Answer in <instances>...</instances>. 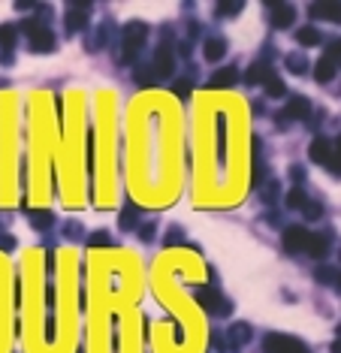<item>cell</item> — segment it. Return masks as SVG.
I'll return each mask as SVG.
<instances>
[{
    "instance_id": "cell-1",
    "label": "cell",
    "mask_w": 341,
    "mask_h": 353,
    "mask_svg": "<svg viewBox=\"0 0 341 353\" xmlns=\"http://www.w3.org/2000/svg\"><path fill=\"white\" fill-rule=\"evenodd\" d=\"M308 154H311V160H314V163H323L329 172H338V154H335V148H332V142H329V139L317 136V139L311 142Z\"/></svg>"
},
{
    "instance_id": "cell-2",
    "label": "cell",
    "mask_w": 341,
    "mask_h": 353,
    "mask_svg": "<svg viewBox=\"0 0 341 353\" xmlns=\"http://www.w3.org/2000/svg\"><path fill=\"white\" fill-rule=\"evenodd\" d=\"M263 353H308V347L287 335H269L266 344H263Z\"/></svg>"
},
{
    "instance_id": "cell-3",
    "label": "cell",
    "mask_w": 341,
    "mask_h": 353,
    "mask_svg": "<svg viewBox=\"0 0 341 353\" xmlns=\"http://www.w3.org/2000/svg\"><path fill=\"white\" fill-rule=\"evenodd\" d=\"M24 27H27V33H30V49H33V52H52V49H55V36H52L49 27L36 24V21H30V24H24Z\"/></svg>"
},
{
    "instance_id": "cell-4",
    "label": "cell",
    "mask_w": 341,
    "mask_h": 353,
    "mask_svg": "<svg viewBox=\"0 0 341 353\" xmlns=\"http://www.w3.org/2000/svg\"><path fill=\"white\" fill-rule=\"evenodd\" d=\"M145 36H148V27H145L142 21H130V24L124 27V49H127V52H124V58H127V61H130V58H133V52L145 43Z\"/></svg>"
},
{
    "instance_id": "cell-5",
    "label": "cell",
    "mask_w": 341,
    "mask_h": 353,
    "mask_svg": "<svg viewBox=\"0 0 341 353\" xmlns=\"http://www.w3.org/2000/svg\"><path fill=\"white\" fill-rule=\"evenodd\" d=\"M197 302H200L205 311L230 314V302H226V299H220V293H217L214 287H205V290H200V293H197Z\"/></svg>"
},
{
    "instance_id": "cell-6",
    "label": "cell",
    "mask_w": 341,
    "mask_h": 353,
    "mask_svg": "<svg viewBox=\"0 0 341 353\" xmlns=\"http://www.w3.org/2000/svg\"><path fill=\"white\" fill-rule=\"evenodd\" d=\"M335 58H338V43L329 46V52L314 64V78L317 82H329V78L335 75Z\"/></svg>"
},
{
    "instance_id": "cell-7",
    "label": "cell",
    "mask_w": 341,
    "mask_h": 353,
    "mask_svg": "<svg viewBox=\"0 0 341 353\" xmlns=\"http://www.w3.org/2000/svg\"><path fill=\"white\" fill-rule=\"evenodd\" d=\"M305 242H308V229H302V226H290L284 229V248L287 251H305Z\"/></svg>"
},
{
    "instance_id": "cell-8",
    "label": "cell",
    "mask_w": 341,
    "mask_h": 353,
    "mask_svg": "<svg viewBox=\"0 0 341 353\" xmlns=\"http://www.w3.org/2000/svg\"><path fill=\"white\" fill-rule=\"evenodd\" d=\"M311 115V103L305 100V97H296V100H290L287 103V109L281 112V118H284V121H287V118H290V121H296V118H308Z\"/></svg>"
},
{
    "instance_id": "cell-9",
    "label": "cell",
    "mask_w": 341,
    "mask_h": 353,
    "mask_svg": "<svg viewBox=\"0 0 341 353\" xmlns=\"http://www.w3.org/2000/svg\"><path fill=\"white\" fill-rule=\"evenodd\" d=\"M236 82H239V70H236V67H223L220 72L211 75L208 88H211V91H214V88H233Z\"/></svg>"
},
{
    "instance_id": "cell-10",
    "label": "cell",
    "mask_w": 341,
    "mask_h": 353,
    "mask_svg": "<svg viewBox=\"0 0 341 353\" xmlns=\"http://www.w3.org/2000/svg\"><path fill=\"white\" fill-rule=\"evenodd\" d=\"M172 67H175V58H172V52H169V46H160L157 49V55H154V70L157 75H166V72H172Z\"/></svg>"
},
{
    "instance_id": "cell-11",
    "label": "cell",
    "mask_w": 341,
    "mask_h": 353,
    "mask_svg": "<svg viewBox=\"0 0 341 353\" xmlns=\"http://www.w3.org/2000/svg\"><path fill=\"white\" fill-rule=\"evenodd\" d=\"M269 12H272V27H290V21L296 15L293 6H287V3H272Z\"/></svg>"
},
{
    "instance_id": "cell-12",
    "label": "cell",
    "mask_w": 341,
    "mask_h": 353,
    "mask_svg": "<svg viewBox=\"0 0 341 353\" xmlns=\"http://www.w3.org/2000/svg\"><path fill=\"white\" fill-rule=\"evenodd\" d=\"M88 9H91L88 3H75V6H69V12H67V27H69V33L85 27V12H88Z\"/></svg>"
},
{
    "instance_id": "cell-13",
    "label": "cell",
    "mask_w": 341,
    "mask_h": 353,
    "mask_svg": "<svg viewBox=\"0 0 341 353\" xmlns=\"http://www.w3.org/2000/svg\"><path fill=\"white\" fill-rule=\"evenodd\" d=\"M305 251L311 254V257H326V251H329V235H311L308 232V242H305Z\"/></svg>"
},
{
    "instance_id": "cell-14",
    "label": "cell",
    "mask_w": 341,
    "mask_h": 353,
    "mask_svg": "<svg viewBox=\"0 0 341 353\" xmlns=\"http://www.w3.org/2000/svg\"><path fill=\"white\" fill-rule=\"evenodd\" d=\"M245 78H248L251 85H257V82H269V78H272V67H269V64H263V61H257V64L248 70Z\"/></svg>"
},
{
    "instance_id": "cell-15",
    "label": "cell",
    "mask_w": 341,
    "mask_h": 353,
    "mask_svg": "<svg viewBox=\"0 0 341 353\" xmlns=\"http://www.w3.org/2000/svg\"><path fill=\"white\" fill-rule=\"evenodd\" d=\"M308 12H311V18H326V21L338 18V6H332V3H314Z\"/></svg>"
},
{
    "instance_id": "cell-16",
    "label": "cell",
    "mask_w": 341,
    "mask_h": 353,
    "mask_svg": "<svg viewBox=\"0 0 341 353\" xmlns=\"http://www.w3.org/2000/svg\"><path fill=\"white\" fill-rule=\"evenodd\" d=\"M223 52H226V43H223V39H208L203 55H205V61H220Z\"/></svg>"
},
{
    "instance_id": "cell-17",
    "label": "cell",
    "mask_w": 341,
    "mask_h": 353,
    "mask_svg": "<svg viewBox=\"0 0 341 353\" xmlns=\"http://www.w3.org/2000/svg\"><path fill=\"white\" fill-rule=\"evenodd\" d=\"M248 338H251V326L248 323H236L230 329V341L233 344H248Z\"/></svg>"
},
{
    "instance_id": "cell-18",
    "label": "cell",
    "mask_w": 341,
    "mask_h": 353,
    "mask_svg": "<svg viewBox=\"0 0 341 353\" xmlns=\"http://www.w3.org/2000/svg\"><path fill=\"white\" fill-rule=\"evenodd\" d=\"M296 36H299V43H302V46H317V43H320V33H317L314 27H302Z\"/></svg>"
},
{
    "instance_id": "cell-19",
    "label": "cell",
    "mask_w": 341,
    "mask_h": 353,
    "mask_svg": "<svg viewBox=\"0 0 341 353\" xmlns=\"http://www.w3.org/2000/svg\"><path fill=\"white\" fill-rule=\"evenodd\" d=\"M314 275H317V281H323V284H338V272L332 266H320Z\"/></svg>"
},
{
    "instance_id": "cell-20",
    "label": "cell",
    "mask_w": 341,
    "mask_h": 353,
    "mask_svg": "<svg viewBox=\"0 0 341 353\" xmlns=\"http://www.w3.org/2000/svg\"><path fill=\"white\" fill-rule=\"evenodd\" d=\"M52 220H55V217H52L49 212H33V214H30V223H33L36 229H46V226H52Z\"/></svg>"
},
{
    "instance_id": "cell-21",
    "label": "cell",
    "mask_w": 341,
    "mask_h": 353,
    "mask_svg": "<svg viewBox=\"0 0 341 353\" xmlns=\"http://www.w3.org/2000/svg\"><path fill=\"white\" fill-rule=\"evenodd\" d=\"M266 94L269 97H284L287 91H284V82H281V78H269V82H266Z\"/></svg>"
},
{
    "instance_id": "cell-22",
    "label": "cell",
    "mask_w": 341,
    "mask_h": 353,
    "mask_svg": "<svg viewBox=\"0 0 341 353\" xmlns=\"http://www.w3.org/2000/svg\"><path fill=\"white\" fill-rule=\"evenodd\" d=\"M287 206L290 209H302V206H305V193H302V190H290L287 193Z\"/></svg>"
},
{
    "instance_id": "cell-23",
    "label": "cell",
    "mask_w": 341,
    "mask_h": 353,
    "mask_svg": "<svg viewBox=\"0 0 341 353\" xmlns=\"http://www.w3.org/2000/svg\"><path fill=\"white\" fill-rule=\"evenodd\" d=\"M12 43H15V27H9V24H6V27H0V46H6V49H9Z\"/></svg>"
},
{
    "instance_id": "cell-24",
    "label": "cell",
    "mask_w": 341,
    "mask_h": 353,
    "mask_svg": "<svg viewBox=\"0 0 341 353\" xmlns=\"http://www.w3.org/2000/svg\"><path fill=\"white\" fill-rule=\"evenodd\" d=\"M302 209H305V217H308V220H317V217L323 214V206H320V203H305Z\"/></svg>"
},
{
    "instance_id": "cell-25",
    "label": "cell",
    "mask_w": 341,
    "mask_h": 353,
    "mask_svg": "<svg viewBox=\"0 0 341 353\" xmlns=\"http://www.w3.org/2000/svg\"><path fill=\"white\" fill-rule=\"evenodd\" d=\"M136 226V212L133 209H124L121 212V229H133Z\"/></svg>"
},
{
    "instance_id": "cell-26",
    "label": "cell",
    "mask_w": 341,
    "mask_h": 353,
    "mask_svg": "<svg viewBox=\"0 0 341 353\" xmlns=\"http://www.w3.org/2000/svg\"><path fill=\"white\" fill-rule=\"evenodd\" d=\"M191 91H194V82H191V78H178V82H175V94H178V97H187Z\"/></svg>"
},
{
    "instance_id": "cell-27",
    "label": "cell",
    "mask_w": 341,
    "mask_h": 353,
    "mask_svg": "<svg viewBox=\"0 0 341 353\" xmlns=\"http://www.w3.org/2000/svg\"><path fill=\"white\" fill-rule=\"evenodd\" d=\"M287 67H293V72H305V67H308V64L302 61L299 55H293V58H287Z\"/></svg>"
},
{
    "instance_id": "cell-28",
    "label": "cell",
    "mask_w": 341,
    "mask_h": 353,
    "mask_svg": "<svg viewBox=\"0 0 341 353\" xmlns=\"http://www.w3.org/2000/svg\"><path fill=\"white\" fill-rule=\"evenodd\" d=\"M88 245H91V248H97V245H109V232H94Z\"/></svg>"
},
{
    "instance_id": "cell-29",
    "label": "cell",
    "mask_w": 341,
    "mask_h": 353,
    "mask_svg": "<svg viewBox=\"0 0 341 353\" xmlns=\"http://www.w3.org/2000/svg\"><path fill=\"white\" fill-rule=\"evenodd\" d=\"M217 9L226 12V15H236V12H242V3H220Z\"/></svg>"
},
{
    "instance_id": "cell-30",
    "label": "cell",
    "mask_w": 341,
    "mask_h": 353,
    "mask_svg": "<svg viewBox=\"0 0 341 353\" xmlns=\"http://www.w3.org/2000/svg\"><path fill=\"white\" fill-rule=\"evenodd\" d=\"M181 242V229H169L166 232V245H178Z\"/></svg>"
},
{
    "instance_id": "cell-31",
    "label": "cell",
    "mask_w": 341,
    "mask_h": 353,
    "mask_svg": "<svg viewBox=\"0 0 341 353\" xmlns=\"http://www.w3.org/2000/svg\"><path fill=\"white\" fill-rule=\"evenodd\" d=\"M139 235H142L145 242H151V235H154V223H145V226L139 229Z\"/></svg>"
}]
</instances>
